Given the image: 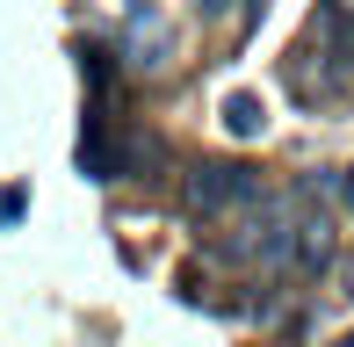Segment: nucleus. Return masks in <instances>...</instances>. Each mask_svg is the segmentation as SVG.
<instances>
[{
    "label": "nucleus",
    "mask_w": 354,
    "mask_h": 347,
    "mask_svg": "<svg viewBox=\"0 0 354 347\" xmlns=\"http://www.w3.org/2000/svg\"><path fill=\"white\" fill-rule=\"evenodd\" d=\"M116 174H131V181L167 174V145H159V138H145V131H131V138L116 145Z\"/></svg>",
    "instance_id": "obj_3"
},
{
    "label": "nucleus",
    "mask_w": 354,
    "mask_h": 347,
    "mask_svg": "<svg viewBox=\"0 0 354 347\" xmlns=\"http://www.w3.org/2000/svg\"><path fill=\"white\" fill-rule=\"evenodd\" d=\"M196 8H203V15H224V8H232V0H196Z\"/></svg>",
    "instance_id": "obj_8"
},
{
    "label": "nucleus",
    "mask_w": 354,
    "mask_h": 347,
    "mask_svg": "<svg viewBox=\"0 0 354 347\" xmlns=\"http://www.w3.org/2000/svg\"><path fill=\"white\" fill-rule=\"evenodd\" d=\"M261 188H268L261 167H239V160H196V167L181 174V210L210 225V217H232L239 203H253Z\"/></svg>",
    "instance_id": "obj_1"
},
{
    "label": "nucleus",
    "mask_w": 354,
    "mask_h": 347,
    "mask_svg": "<svg viewBox=\"0 0 354 347\" xmlns=\"http://www.w3.org/2000/svg\"><path fill=\"white\" fill-rule=\"evenodd\" d=\"M217 123H224L232 138H261V131H268V109H261V94H224Z\"/></svg>",
    "instance_id": "obj_5"
},
{
    "label": "nucleus",
    "mask_w": 354,
    "mask_h": 347,
    "mask_svg": "<svg viewBox=\"0 0 354 347\" xmlns=\"http://www.w3.org/2000/svg\"><path fill=\"white\" fill-rule=\"evenodd\" d=\"M123 58H131L138 73H159V66L174 58V37H167L159 22H145V15H138V29H131V44H123Z\"/></svg>",
    "instance_id": "obj_4"
},
{
    "label": "nucleus",
    "mask_w": 354,
    "mask_h": 347,
    "mask_svg": "<svg viewBox=\"0 0 354 347\" xmlns=\"http://www.w3.org/2000/svg\"><path fill=\"white\" fill-rule=\"evenodd\" d=\"M297 196H304V188H297ZM333 246H340V210L304 196L297 239H289V268H297V275H326V268H333Z\"/></svg>",
    "instance_id": "obj_2"
},
{
    "label": "nucleus",
    "mask_w": 354,
    "mask_h": 347,
    "mask_svg": "<svg viewBox=\"0 0 354 347\" xmlns=\"http://www.w3.org/2000/svg\"><path fill=\"white\" fill-rule=\"evenodd\" d=\"M22 210H29V188H8V196H0V225H15Z\"/></svg>",
    "instance_id": "obj_6"
},
{
    "label": "nucleus",
    "mask_w": 354,
    "mask_h": 347,
    "mask_svg": "<svg viewBox=\"0 0 354 347\" xmlns=\"http://www.w3.org/2000/svg\"><path fill=\"white\" fill-rule=\"evenodd\" d=\"M340 210H347V225H354V167L340 174Z\"/></svg>",
    "instance_id": "obj_7"
}]
</instances>
